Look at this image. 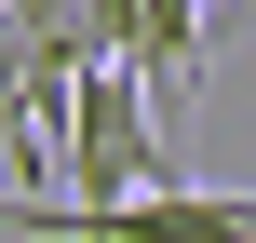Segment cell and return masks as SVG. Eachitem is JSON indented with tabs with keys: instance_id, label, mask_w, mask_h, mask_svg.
<instances>
[{
	"instance_id": "3957f363",
	"label": "cell",
	"mask_w": 256,
	"mask_h": 243,
	"mask_svg": "<svg viewBox=\"0 0 256 243\" xmlns=\"http://www.w3.org/2000/svg\"><path fill=\"white\" fill-rule=\"evenodd\" d=\"M202 14H216V0H202Z\"/></svg>"
},
{
	"instance_id": "6da1fadb",
	"label": "cell",
	"mask_w": 256,
	"mask_h": 243,
	"mask_svg": "<svg viewBox=\"0 0 256 243\" xmlns=\"http://www.w3.org/2000/svg\"><path fill=\"white\" fill-rule=\"evenodd\" d=\"M54 162H68V203H135V189L189 176V135H162L148 81H135L122 54H94V68L68 81V108H54Z\"/></svg>"
},
{
	"instance_id": "7a4b0ae2",
	"label": "cell",
	"mask_w": 256,
	"mask_h": 243,
	"mask_svg": "<svg viewBox=\"0 0 256 243\" xmlns=\"http://www.w3.org/2000/svg\"><path fill=\"white\" fill-rule=\"evenodd\" d=\"M0 135L27 149V27H14V14H0ZM27 162H40V149H27Z\"/></svg>"
}]
</instances>
